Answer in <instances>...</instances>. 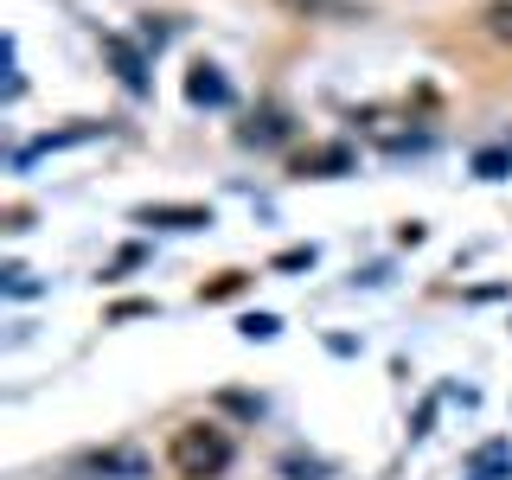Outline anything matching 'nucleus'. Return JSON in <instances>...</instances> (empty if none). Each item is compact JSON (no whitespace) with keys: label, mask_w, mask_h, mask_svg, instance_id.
Instances as JSON below:
<instances>
[{"label":"nucleus","mask_w":512,"mask_h":480,"mask_svg":"<svg viewBox=\"0 0 512 480\" xmlns=\"http://www.w3.org/2000/svg\"><path fill=\"white\" fill-rule=\"evenodd\" d=\"M141 224H160V231H199L212 224V205H141Z\"/></svg>","instance_id":"nucleus-6"},{"label":"nucleus","mask_w":512,"mask_h":480,"mask_svg":"<svg viewBox=\"0 0 512 480\" xmlns=\"http://www.w3.org/2000/svg\"><path fill=\"white\" fill-rule=\"evenodd\" d=\"M167 461H173V474H186V480H218L231 468V436H224L218 423H186V429H173Z\"/></svg>","instance_id":"nucleus-1"},{"label":"nucleus","mask_w":512,"mask_h":480,"mask_svg":"<svg viewBox=\"0 0 512 480\" xmlns=\"http://www.w3.org/2000/svg\"><path fill=\"white\" fill-rule=\"evenodd\" d=\"M480 20H487V39H500V45H512V0H493V7L480 13Z\"/></svg>","instance_id":"nucleus-10"},{"label":"nucleus","mask_w":512,"mask_h":480,"mask_svg":"<svg viewBox=\"0 0 512 480\" xmlns=\"http://www.w3.org/2000/svg\"><path fill=\"white\" fill-rule=\"evenodd\" d=\"M295 173H301V180H333V173H352V148H346V141L308 148V154L295 160Z\"/></svg>","instance_id":"nucleus-5"},{"label":"nucleus","mask_w":512,"mask_h":480,"mask_svg":"<svg viewBox=\"0 0 512 480\" xmlns=\"http://www.w3.org/2000/svg\"><path fill=\"white\" fill-rule=\"evenodd\" d=\"M474 173H480V180H506V173H512V148H480Z\"/></svg>","instance_id":"nucleus-9"},{"label":"nucleus","mask_w":512,"mask_h":480,"mask_svg":"<svg viewBox=\"0 0 512 480\" xmlns=\"http://www.w3.org/2000/svg\"><path fill=\"white\" fill-rule=\"evenodd\" d=\"M288 135H295V122H288V109H282V103H263L244 128H237V141H244V148H282Z\"/></svg>","instance_id":"nucleus-3"},{"label":"nucleus","mask_w":512,"mask_h":480,"mask_svg":"<svg viewBox=\"0 0 512 480\" xmlns=\"http://www.w3.org/2000/svg\"><path fill=\"white\" fill-rule=\"evenodd\" d=\"M276 327H282L276 314H250V320H244V333H250V340H269V333H276Z\"/></svg>","instance_id":"nucleus-12"},{"label":"nucleus","mask_w":512,"mask_h":480,"mask_svg":"<svg viewBox=\"0 0 512 480\" xmlns=\"http://www.w3.org/2000/svg\"><path fill=\"white\" fill-rule=\"evenodd\" d=\"M295 13H333V20H352V0H282Z\"/></svg>","instance_id":"nucleus-11"},{"label":"nucleus","mask_w":512,"mask_h":480,"mask_svg":"<svg viewBox=\"0 0 512 480\" xmlns=\"http://www.w3.org/2000/svg\"><path fill=\"white\" fill-rule=\"evenodd\" d=\"M352 122H359V135L378 141V148H410V141H416V128H410L404 109H359Z\"/></svg>","instance_id":"nucleus-2"},{"label":"nucleus","mask_w":512,"mask_h":480,"mask_svg":"<svg viewBox=\"0 0 512 480\" xmlns=\"http://www.w3.org/2000/svg\"><path fill=\"white\" fill-rule=\"evenodd\" d=\"M103 52H109V64L122 71V84H128V90H148V64H141V52H135L128 39H116V32H109V39H103Z\"/></svg>","instance_id":"nucleus-7"},{"label":"nucleus","mask_w":512,"mask_h":480,"mask_svg":"<svg viewBox=\"0 0 512 480\" xmlns=\"http://www.w3.org/2000/svg\"><path fill=\"white\" fill-rule=\"evenodd\" d=\"M90 135H103V122H77V128H58V135H39V141H32V148H20V167H26V160H39V154L77 148V141H90Z\"/></svg>","instance_id":"nucleus-8"},{"label":"nucleus","mask_w":512,"mask_h":480,"mask_svg":"<svg viewBox=\"0 0 512 480\" xmlns=\"http://www.w3.org/2000/svg\"><path fill=\"white\" fill-rule=\"evenodd\" d=\"M186 103H199V109H224V103H231V84H224L218 64H192V71H186Z\"/></svg>","instance_id":"nucleus-4"}]
</instances>
